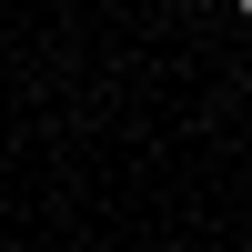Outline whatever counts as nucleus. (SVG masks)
<instances>
[{"mask_svg":"<svg viewBox=\"0 0 252 252\" xmlns=\"http://www.w3.org/2000/svg\"><path fill=\"white\" fill-rule=\"evenodd\" d=\"M242 20H252V0H242Z\"/></svg>","mask_w":252,"mask_h":252,"instance_id":"obj_1","label":"nucleus"}]
</instances>
